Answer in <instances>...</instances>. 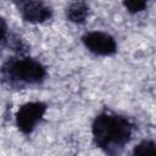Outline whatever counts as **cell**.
<instances>
[{
    "label": "cell",
    "mask_w": 156,
    "mask_h": 156,
    "mask_svg": "<svg viewBox=\"0 0 156 156\" xmlns=\"http://www.w3.org/2000/svg\"><path fill=\"white\" fill-rule=\"evenodd\" d=\"M82 41L84 46L94 55L111 56L117 51V43L115 38L106 32H88L82 37Z\"/></svg>",
    "instance_id": "cell-4"
},
{
    "label": "cell",
    "mask_w": 156,
    "mask_h": 156,
    "mask_svg": "<svg viewBox=\"0 0 156 156\" xmlns=\"http://www.w3.org/2000/svg\"><path fill=\"white\" fill-rule=\"evenodd\" d=\"M48 106L41 101L23 104L16 113V126L23 134H30L46 113Z\"/></svg>",
    "instance_id": "cell-3"
},
{
    "label": "cell",
    "mask_w": 156,
    "mask_h": 156,
    "mask_svg": "<svg viewBox=\"0 0 156 156\" xmlns=\"http://www.w3.org/2000/svg\"><path fill=\"white\" fill-rule=\"evenodd\" d=\"M7 39V23L2 16H0V44Z\"/></svg>",
    "instance_id": "cell-9"
},
{
    "label": "cell",
    "mask_w": 156,
    "mask_h": 156,
    "mask_svg": "<svg viewBox=\"0 0 156 156\" xmlns=\"http://www.w3.org/2000/svg\"><path fill=\"white\" fill-rule=\"evenodd\" d=\"M22 18L29 23H43L52 17V9L41 1H20L16 4Z\"/></svg>",
    "instance_id": "cell-5"
},
{
    "label": "cell",
    "mask_w": 156,
    "mask_h": 156,
    "mask_svg": "<svg viewBox=\"0 0 156 156\" xmlns=\"http://www.w3.org/2000/svg\"><path fill=\"white\" fill-rule=\"evenodd\" d=\"M88 16H89V6L88 4L82 1L72 2L66 9V17L72 23H77V24L84 23Z\"/></svg>",
    "instance_id": "cell-6"
},
{
    "label": "cell",
    "mask_w": 156,
    "mask_h": 156,
    "mask_svg": "<svg viewBox=\"0 0 156 156\" xmlns=\"http://www.w3.org/2000/svg\"><path fill=\"white\" fill-rule=\"evenodd\" d=\"M123 6L129 13H139L146 9L147 2L143 0H130V1H124Z\"/></svg>",
    "instance_id": "cell-8"
},
{
    "label": "cell",
    "mask_w": 156,
    "mask_h": 156,
    "mask_svg": "<svg viewBox=\"0 0 156 156\" xmlns=\"http://www.w3.org/2000/svg\"><path fill=\"white\" fill-rule=\"evenodd\" d=\"M0 77L6 85L21 89L40 84L46 77V69L41 62L32 57H15L1 66Z\"/></svg>",
    "instance_id": "cell-2"
},
{
    "label": "cell",
    "mask_w": 156,
    "mask_h": 156,
    "mask_svg": "<svg viewBox=\"0 0 156 156\" xmlns=\"http://www.w3.org/2000/svg\"><path fill=\"white\" fill-rule=\"evenodd\" d=\"M133 156H156L154 140H143L133 149Z\"/></svg>",
    "instance_id": "cell-7"
},
{
    "label": "cell",
    "mask_w": 156,
    "mask_h": 156,
    "mask_svg": "<svg viewBox=\"0 0 156 156\" xmlns=\"http://www.w3.org/2000/svg\"><path fill=\"white\" fill-rule=\"evenodd\" d=\"M132 133L133 126L126 117L108 111L99 113L91 124L95 145L108 156H121Z\"/></svg>",
    "instance_id": "cell-1"
}]
</instances>
